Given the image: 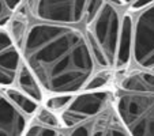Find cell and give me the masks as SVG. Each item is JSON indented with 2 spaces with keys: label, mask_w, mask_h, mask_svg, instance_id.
I'll list each match as a JSON object with an SVG mask.
<instances>
[{
  "label": "cell",
  "mask_w": 154,
  "mask_h": 136,
  "mask_svg": "<svg viewBox=\"0 0 154 136\" xmlns=\"http://www.w3.org/2000/svg\"><path fill=\"white\" fill-rule=\"evenodd\" d=\"M0 90H19L38 104H45L40 84L25 65L6 27L0 29Z\"/></svg>",
  "instance_id": "obj_5"
},
{
  "label": "cell",
  "mask_w": 154,
  "mask_h": 136,
  "mask_svg": "<svg viewBox=\"0 0 154 136\" xmlns=\"http://www.w3.org/2000/svg\"><path fill=\"white\" fill-rule=\"evenodd\" d=\"M109 89L131 136H154V72L119 68Z\"/></svg>",
  "instance_id": "obj_3"
},
{
  "label": "cell",
  "mask_w": 154,
  "mask_h": 136,
  "mask_svg": "<svg viewBox=\"0 0 154 136\" xmlns=\"http://www.w3.org/2000/svg\"><path fill=\"white\" fill-rule=\"evenodd\" d=\"M41 106L19 90H0V136H23Z\"/></svg>",
  "instance_id": "obj_6"
},
{
  "label": "cell",
  "mask_w": 154,
  "mask_h": 136,
  "mask_svg": "<svg viewBox=\"0 0 154 136\" xmlns=\"http://www.w3.org/2000/svg\"><path fill=\"white\" fill-rule=\"evenodd\" d=\"M45 105L57 117L60 136H131L116 110L109 86L51 98Z\"/></svg>",
  "instance_id": "obj_2"
},
{
  "label": "cell",
  "mask_w": 154,
  "mask_h": 136,
  "mask_svg": "<svg viewBox=\"0 0 154 136\" xmlns=\"http://www.w3.org/2000/svg\"><path fill=\"white\" fill-rule=\"evenodd\" d=\"M122 2L128 7V8H134V7L143 6V4L149 3V2H151V0H122Z\"/></svg>",
  "instance_id": "obj_9"
},
{
  "label": "cell",
  "mask_w": 154,
  "mask_h": 136,
  "mask_svg": "<svg viewBox=\"0 0 154 136\" xmlns=\"http://www.w3.org/2000/svg\"><path fill=\"white\" fill-rule=\"evenodd\" d=\"M23 136H60L55 112L44 104L27 125Z\"/></svg>",
  "instance_id": "obj_7"
},
{
  "label": "cell",
  "mask_w": 154,
  "mask_h": 136,
  "mask_svg": "<svg viewBox=\"0 0 154 136\" xmlns=\"http://www.w3.org/2000/svg\"><path fill=\"white\" fill-rule=\"evenodd\" d=\"M22 0H0V29L6 27Z\"/></svg>",
  "instance_id": "obj_8"
},
{
  "label": "cell",
  "mask_w": 154,
  "mask_h": 136,
  "mask_svg": "<svg viewBox=\"0 0 154 136\" xmlns=\"http://www.w3.org/2000/svg\"><path fill=\"white\" fill-rule=\"evenodd\" d=\"M119 68L154 72V0L125 11Z\"/></svg>",
  "instance_id": "obj_4"
},
{
  "label": "cell",
  "mask_w": 154,
  "mask_h": 136,
  "mask_svg": "<svg viewBox=\"0 0 154 136\" xmlns=\"http://www.w3.org/2000/svg\"><path fill=\"white\" fill-rule=\"evenodd\" d=\"M127 8L120 0H40L14 12L6 29L45 101L111 84Z\"/></svg>",
  "instance_id": "obj_1"
}]
</instances>
